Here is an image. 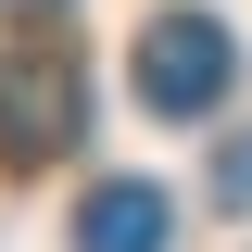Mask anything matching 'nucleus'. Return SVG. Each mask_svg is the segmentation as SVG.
I'll return each instance as SVG.
<instances>
[{
    "mask_svg": "<svg viewBox=\"0 0 252 252\" xmlns=\"http://www.w3.org/2000/svg\"><path fill=\"white\" fill-rule=\"evenodd\" d=\"M0 13H51V0H0Z\"/></svg>",
    "mask_w": 252,
    "mask_h": 252,
    "instance_id": "5",
    "label": "nucleus"
},
{
    "mask_svg": "<svg viewBox=\"0 0 252 252\" xmlns=\"http://www.w3.org/2000/svg\"><path fill=\"white\" fill-rule=\"evenodd\" d=\"M164 240H177V202L152 177H101L76 202V252H164Z\"/></svg>",
    "mask_w": 252,
    "mask_h": 252,
    "instance_id": "3",
    "label": "nucleus"
},
{
    "mask_svg": "<svg viewBox=\"0 0 252 252\" xmlns=\"http://www.w3.org/2000/svg\"><path fill=\"white\" fill-rule=\"evenodd\" d=\"M227 76H240V38H227L215 13H152V26H139V101H152V114H215Z\"/></svg>",
    "mask_w": 252,
    "mask_h": 252,
    "instance_id": "1",
    "label": "nucleus"
},
{
    "mask_svg": "<svg viewBox=\"0 0 252 252\" xmlns=\"http://www.w3.org/2000/svg\"><path fill=\"white\" fill-rule=\"evenodd\" d=\"M215 189H227V202H252V139H240V152L215 164Z\"/></svg>",
    "mask_w": 252,
    "mask_h": 252,
    "instance_id": "4",
    "label": "nucleus"
},
{
    "mask_svg": "<svg viewBox=\"0 0 252 252\" xmlns=\"http://www.w3.org/2000/svg\"><path fill=\"white\" fill-rule=\"evenodd\" d=\"M76 126H89V76H76L63 51H13V63H0V152H13V164L63 152Z\"/></svg>",
    "mask_w": 252,
    "mask_h": 252,
    "instance_id": "2",
    "label": "nucleus"
}]
</instances>
